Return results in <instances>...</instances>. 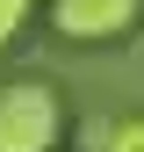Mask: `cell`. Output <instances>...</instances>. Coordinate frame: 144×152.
Returning a JSON list of instances; mask_svg holds the SVG:
<instances>
[{"instance_id":"cell-1","label":"cell","mask_w":144,"mask_h":152,"mask_svg":"<svg viewBox=\"0 0 144 152\" xmlns=\"http://www.w3.org/2000/svg\"><path fill=\"white\" fill-rule=\"evenodd\" d=\"M65 94L50 80H0V152H58Z\"/></svg>"},{"instance_id":"cell-2","label":"cell","mask_w":144,"mask_h":152,"mask_svg":"<svg viewBox=\"0 0 144 152\" xmlns=\"http://www.w3.org/2000/svg\"><path fill=\"white\" fill-rule=\"evenodd\" d=\"M144 22V0H50V29L65 44H115Z\"/></svg>"},{"instance_id":"cell-3","label":"cell","mask_w":144,"mask_h":152,"mask_svg":"<svg viewBox=\"0 0 144 152\" xmlns=\"http://www.w3.org/2000/svg\"><path fill=\"white\" fill-rule=\"evenodd\" d=\"M86 152H144V109L86 123Z\"/></svg>"},{"instance_id":"cell-4","label":"cell","mask_w":144,"mask_h":152,"mask_svg":"<svg viewBox=\"0 0 144 152\" xmlns=\"http://www.w3.org/2000/svg\"><path fill=\"white\" fill-rule=\"evenodd\" d=\"M29 15H36V0H0V51L22 36V22H29Z\"/></svg>"}]
</instances>
